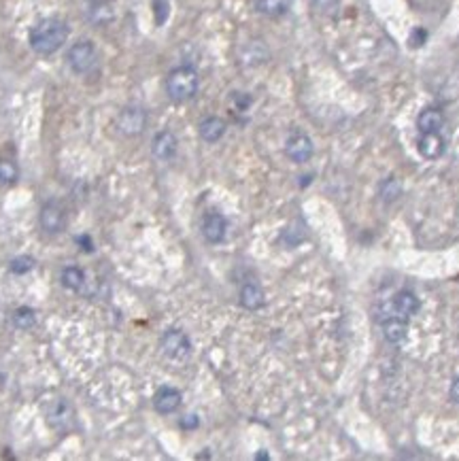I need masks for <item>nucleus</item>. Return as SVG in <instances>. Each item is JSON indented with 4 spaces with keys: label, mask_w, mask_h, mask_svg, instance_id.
<instances>
[{
    "label": "nucleus",
    "mask_w": 459,
    "mask_h": 461,
    "mask_svg": "<svg viewBox=\"0 0 459 461\" xmlns=\"http://www.w3.org/2000/svg\"><path fill=\"white\" fill-rule=\"evenodd\" d=\"M162 353L168 357V360H175V362H183L189 357L191 353V342H189V336L181 330H168L164 336H162Z\"/></svg>",
    "instance_id": "obj_5"
},
{
    "label": "nucleus",
    "mask_w": 459,
    "mask_h": 461,
    "mask_svg": "<svg viewBox=\"0 0 459 461\" xmlns=\"http://www.w3.org/2000/svg\"><path fill=\"white\" fill-rule=\"evenodd\" d=\"M202 234L204 238H207L209 242L217 244L226 238L228 234V221L221 213H209L207 217H204L202 221Z\"/></svg>",
    "instance_id": "obj_12"
},
{
    "label": "nucleus",
    "mask_w": 459,
    "mask_h": 461,
    "mask_svg": "<svg viewBox=\"0 0 459 461\" xmlns=\"http://www.w3.org/2000/svg\"><path fill=\"white\" fill-rule=\"evenodd\" d=\"M83 283H85V275H83L81 268H77V266H66V268L62 270V285H64V287H68V289H73V291H79V289L83 287Z\"/></svg>",
    "instance_id": "obj_21"
},
{
    "label": "nucleus",
    "mask_w": 459,
    "mask_h": 461,
    "mask_svg": "<svg viewBox=\"0 0 459 461\" xmlns=\"http://www.w3.org/2000/svg\"><path fill=\"white\" fill-rule=\"evenodd\" d=\"M200 77L191 66H177L166 77V94L173 102H187L198 94Z\"/></svg>",
    "instance_id": "obj_2"
},
{
    "label": "nucleus",
    "mask_w": 459,
    "mask_h": 461,
    "mask_svg": "<svg viewBox=\"0 0 459 461\" xmlns=\"http://www.w3.org/2000/svg\"><path fill=\"white\" fill-rule=\"evenodd\" d=\"M425 38H428V32H425V30H421V28H417V30L413 32V36H411V43H413L415 47H419V45H421Z\"/></svg>",
    "instance_id": "obj_28"
},
{
    "label": "nucleus",
    "mask_w": 459,
    "mask_h": 461,
    "mask_svg": "<svg viewBox=\"0 0 459 461\" xmlns=\"http://www.w3.org/2000/svg\"><path fill=\"white\" fill-rule=\"evenodd\" d=\"M45 415H47V423L54 430H60V432L71 430L73 423H75V411H73V406L64 397H58L54 402H49Z\"/></svg>",
    "instance_id": "obj_7"
},
{
    "label": "nucleus",
    "mask_w": 459,
    "mask_h": 461,
    "mask_svg": "<svg viewBox=\"0 0 459 461\" xmlns=\"http://www.w3.org/2000/svg\"><path fill=\"white\" fill-rule=\"evenodd\" d=\"M253 5L266 17H281L289 11L291 0H253Z\"/></svg>",
    "instance_id": "obj_19"
},
{
    "label": "nucleus",
    "mask_w": 459,
    "mask_h": 461,
    "mask_svg": "<svg viewBox=\"0 0 459 461\" xmlns=\"http://www.w3.org/2000/svg\"><path fill=\"white\" fill-rule=\"evenodd\" d=\"M87 20L94 26H109L115 22V7L109 0H92L87 5Z\"/></svg>",
    "instance_id": "obj_13"
},
{
    "label": "nucleus",
    "mask_w": 459,
    "mask_h": 461,
    "mask_svg": "<svg viewBox=\"0 0 459 461\" xmlns=\"http://www.w3.org/2000/svg\"><path fill=\"white\" fill-rule=\"evenodd\" d=\"M181 391L175 387H160L153 395V408L160 413V415H173L175 411H179L181 406Z\"/></svg>",
    "instance_id": "obj_10"
},
{
    "label": "nucleus",
    "mask_w": 459,
    "mask_h": 461,
    "mask_svg": "<svg viewBox=\"0 0 459 461\" xmlns=\"http://www.w3.org/2000/svg\"><path fill=\"white\" fill-rule=\"evenodd\" d=\"M419 298L413 293V291H398L395 295H393V300L391 302H387V304H383V309H381V313L385 315V317H402V319H408V317H413L417 311H419Z\"/></svg>",
    "instance_id": "obj_4"
},
{
    "label": "nucleus",
    "mask_w": 459,
    "mask_h": 461,
    "mask_svg": "<svg viewBox=\"0 0 459 461\" xmlns=\"http://www.w3.org/2000/svg\"><path fill=\"white\" fill-rule=\"evenodd\" d=\"M77 242H79V244H83V249H85L87 253H92V251H94V244H92L89 236H79V238H77Z\"/></svg>",
    "instance_id": "obj_30"
},
{
    "label": "nucleus",
    "mask_w": 459,
    "mask_h": 461,
    "mask_svg": "<svg viewBox=\"0 0 459 461\" xmlns=\"http://www.w3.org/2000/svg\"><path fill=\"white\" fill-rule=\"evenodd\" d=\"M255 459H268V453H258L255 455Z\"/></svg>",
    "instance_id": "obj_31"
},
{
    "label": "nucleus",
    "mask_w": 459,
    "mask_h": 461,
    "mask_svg": "<svg viewBox=\"0 0 459 461\" xmlns=\"http://www.w3.org/2000/svg\"><path fill=\"white\" fill-rule=\"evenodd\" d=\"M400 183L391 177V179H387V181H383L381 183V198L385 200V202H393L398 196H400Z\"/></svg>",
    "instance_id": "obj_24"
},
{
    "label": "nucleus",
    "mask_w": 459,
    "mask_h": 461,
    "mask_svg": "<svg viewBox=\"0 0 459 461\" xmlns=\"http://www.w3.org/2000/svg\"><path fill=\"white\" fill-rule=\"evenodd\" d=\"M266 302L264 289L258 283H245L240 287V304L245 306L247 311H258L262 309Z\"/></svg>",
    "instance_id": "obj_17"
},
{
    "label": "nucleus",
    "mask_w": 459,
    "mask_h": 461,
    "mask_svg": "<svg viewBox=\"0 0 459 461\" xmlns=\"http://www.w3.org/2000/svg\"><path fill=\"white\" fill-rule=\"evenodd\" d=\"M177 147H179L177 136H175L170 130H162V132H158L156 136H153V142H151L153 156H156L160 162H168V160H173V158H175V153H177Z\"/></svg>",
    "instance_id": "obj_11"
},
{
    "label": "nucleus",
    "mask_w": 459,
    "mask_h": 461,
    "mask_svg": "<svg viewBox=\"0 0 459 461\" xmlns=\"http://www.w3.org/2000/svg\"><path fill=\"white\" fill-rule=\"evenodd\" d=\"M417 149L425 160H438L444 153V138L438 132H425L421 134Z\"/></svg>",
    "instance_id": "obj_14"
},
{
    "label": "nucleus",
    "mask_w": 459,
    "mask_h": 461,
    "mask_svg": "<svg viewBox=\"0 0 459 461\" xmlns=\"http://www.w3.org/2000/svg\"><path fill=\"white\" fill-rule=\"evenodd\" d=\"M226 122L221 119V117H215V115H211V117H204L202 122H200V126H198V134H200V138L202 140H207V142H217L224 134H226Z\"/></svg>",
    "instance_id": "obj_16"
},
{
    "label": "nucleus",
    "mask_w": 459,
    "mask_h": 461,
    "mask_svg": "<svg viewBox=\"0 0 459 461\" xmlns=\"http://www.w3.org/2000/svg\"><path fill=\"white\" fill-rule=\"evenodd\" d=\"M451 400L459 406V379H455V383L451 385Z\"/></svg>",
    "instance_id": "obj_29"
},
{
    "label": "nucleus",
    "mask_w": 459,
    "mask_h": 461,
    "mask_svg": "<svg viewBox=\"0 0 459 461\" xmlns=\"http://www.w3.org/2000/svg\"><path fill=\"white\" fill-rule=\"evenodd\" d=\"M38 221H41V228H43L47 234H58V232H62L64 226H66V213H64V209L60 207L58 202L51 200V202L43 204Z\"/></svg>",
    "instance_id": "obj_9"
},
{
    "label": "nucleus",
    "mask_w": 459,
    "mask_h": 461,
    "mask_svg": "<svg viewBox=\"0 0 459 461\" xmlns=\"http://www.w3.org/2000/svg\"><path fill=\"white\" fill-rule=\"evenodd\" d=\"M147 126V113L140 107H126L117 115V130L124 136H138Z\"/></svg>",
    "instance_id": "obj_8"
},
{
    "label": "nucleus",
    "mask_w": 459,
    "mask_h": 461,
    "mask_svg": "<svg viewBox=\"0 0 459 461\" xmlns=\"http://www.w3.org/2000/svg\"><path fill=\"white\" fill-rule=\"evenodd\" d=\"M68 24L58 20V17H47L41 20L28 36V43L32 47L34 54L38 56H54L56 51H60L68 38Z\"/></svg>",
    "instance_id": "obj_1"
},
{
    "label": "nucleus",
    "mask_w": 459,
    "mask_h": 461,
    "mask_svg": "<svg viewBox=\"0 0 459 461\" xmlns=\"http://www.w3.org/2000/svg\"><path fill=\"white\" fill-rule=\"evenodd\" d=\"M17 179H20L17 164L11 162V160H0V185H5V187L15 185Z\"/></svg>",
    "instance_id": "obj_22"
},
{
    "label": "nucleus",
    "mask_w": 459,
    "mask_h": 461,
    "mask_svg": "<svg viewBox=\"0 0 459 461\" xmlns=\"http://www.w3.org/2000/svg\"><path fill=\"white\" fill-rule=\"evenodd\" d=\"M408 319L402 317H383L381 319V328H383V336L389 344H400L406 334H408Z\"/></svg>",
    "instance_id": "obj_15"
},
{
    "label": "nucleus",
    "mask_w": 459,
    "mask_h": 461,
    "mask_svg": "<svg viewBox=\"0 0 459 461\" xmlns=\"http://www.w3.org/2000/svg\"><path fill=\"white\" fill-rule=\"evenodd\" d=\"M315 3V9L319 13H334V9L338 7L340 0H313Z\"/></svg>",
    "instance_id": "obj_26"
},
{
    "label": "nucleus",
    "mask_w": 459,
    "mask_h": 461,
    "mask_svg": "<svg viewBox=\"0 0 459 461\" xmlns=\"http://www.w3.org/2000/svg\"><path fill=\"white\" fill-rule=\"evenodd\" d=\"M153 13H156L158 26H162L168 20V0H153Z\"/></svg>",
    "instance_id": "obj_25"
},
{
    "label": "nucleus",
    "mask_w": 459,
    "mask_h": 461,
    "mask_svg": "<svg viewBox=\"0 0 459 461\" xmlns=\"http://www.w3.org/2000/svg\"><path fill=\"white\" fill-rule=\"evenodd\" d=\"M198 423H200V421H198V417H196V415H187V417H183V419H181V427H183V430H196V427H198Z\"/></svg>",
    "instance_id": "obj_27"
},
{
    "label": "nucleus",
    "mask_w": 459,
    "mask_h": 461,
    "mask_svg": "<svg viewBox=\"0 0 459 461\" xmlns=\"http://www.w3.org/2000/svg\"><path fill=\"white\" fill-rule=\"evenodd\" d=\"M313 151H315L313 140L304 132H291L285 140V156L296 164L309 162L313 158Z\"/></svg>",
    "instance_id": "obj_6"
},
{
    "label": "nucleus",
    "mask_w": 459,
    "mask_h": 461,
    "mask_svg": "<svg viewBox=\"0 0 459 461\" xmlns=\"http://www.w3.org/2000/svg\"><path fill=\"white\" fill-rule=\"evenodd\" d=\"M34 323H36V315H34V311L30 309V306H20V309L13 313V325L17 330L28 332V330L34 328Z\"/></svg>",
    "instance_id": "obj_20"
},
{
    "label": "nucleus",
    "mask_w": 459,
    "mask_h": 461,
    "mask_svg": "<svg viewBox=\"0 0 459 461\" xmlns=\"http://www.w3.org/2000/svg\"><path fill=\"white\" fill-rule=\"evenodd\" d=\"M96 60H98V51L92 41H77L75 45H71L68 54H66V62H68L71 71L77 75L89 73L96 66Z\"/></svg>",
    "instance_id": "obj_3"
},
{
    "label": "nucleus",
    "mask_w": 459,
    "mask_h": 461,
    "mask_svg": "<svg viewBox=\"0 0 459 461\" xmlns=\"http://www.w3.org/2000/svg\"><path fill=\"white\" fill-rule=\"evenodd\" d=\"M34 268V260L30 258V255H17V258H13L9 262V270L13 275H26Z\"/></svg>",
    "instance_id": "obj_23"
},
{
    "label": "nucleus",
    "mask_w": 459,
    "mask_h": 461,
    "mask_svg": "<svg viewBox=\"0 0 459 461\" xmlns=\"http://www.w3.org/2000/svg\"><path fill=\"white\" fill-rule=\"evenodd\" d=\"M442 124H444V115H442V111L436 109V107L423 109V111L419 113V117H417V128H419L421 134H425V132H440Z\"/></svg>",
    "instance_id": "obj_18"
}]
</instances>
